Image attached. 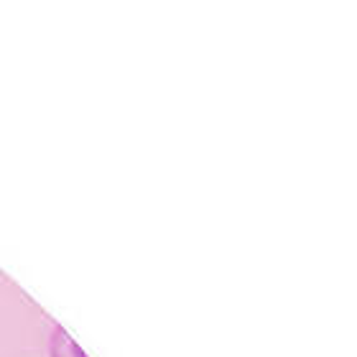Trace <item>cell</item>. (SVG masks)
I'll use <instances>...</instances> for the list:
<instances>
[{
	"mask_svg": "<svg viewBox=\"0 0 357 357\" xmlns=\"http://www.w3.org/2000/svg\"><path fill=\"white\" fill-rule=\"evenodd\" d=\"M49 357H87L61 324H54L49 335Z\"/></svg>",
	"mask_w": 357,
	"mask_h": 357,
	"instance_id": "6da1fadb",
	"label": "cell"
}]
</instances>
